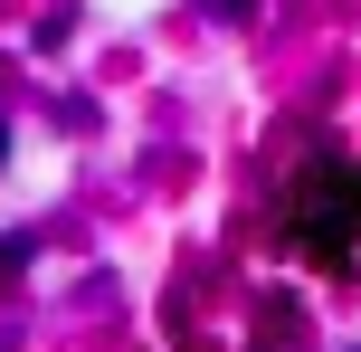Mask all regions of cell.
Wrapping results in <instances>:
<instances>
[{
  "instance_id": "cell-2",
  "label": "cell",
  "mask_w": 361,
  "mask_h": 352,
  "mask_svg": "<svg viewBox=\"0 0 361 352\" xmlns=\"http://www.w3.org/2000/svg\"><path fill=\"white\" fill-rule=\"evenodd\" d=\"M0 152H10V133H0Z\"/></svg>"
},
{
  "instance_id": "cell-1",
  "label": "cell",
  "mask_w": 361,
  "mask_h": 352,
  "mask_svg": "<svg viewBox=\"0 0 361 352\" xmlns=\"http://www.w3.org/2000/svg\"><path fill=\"white\" fill-rule=\"evenodd\" d=\"M209 10H247V0H209Z\"/></svg>"
}]
</instances>
